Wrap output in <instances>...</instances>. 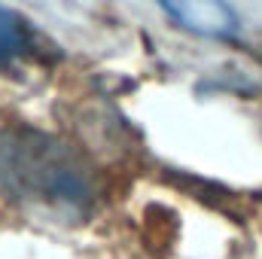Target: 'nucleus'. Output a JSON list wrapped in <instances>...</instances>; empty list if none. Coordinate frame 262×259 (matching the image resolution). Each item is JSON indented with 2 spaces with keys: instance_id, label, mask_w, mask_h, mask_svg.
Segmentation results:
<instances>
[{
  "instance_id": "obj_1",
  "label": "nucleus",
  "mask_w": 262,
  "mask_h": 259,
  "mask_svg": "<svg viewBox=\"0 0 262 259\" xmlns=\"http://www.w3.org/2000/svg\"><path fill=\"white\" fill-rule=\"evenodd\" d=\"M0 186L15 198L85 210L95 198V177L82 156L40 131H0Z\"/></svg>"
},
{
  "instance_id": "obj_2",
  "label": "nucleus",
  "mask_w": 262,
  "mask_h": 259,
  "mask_svg": "<svg viewBox=\"0 0 262 259\" xmlns=\"http://www.w3.org/2000/svg\"><path fill=\"white\" fill-rule=\"evenodd\" d=\"M159 6L186 31L201 37H232L238 31V15L226 0H159Z\"/></svg>"
},
{
  "instance_id": "obj_3",
  "label": "nucleus",
  "mask_w": 262,
  "mask_h": 259,
  "mask_svg": "<svg viewBox=\"0 0 262 259\" xmlns=\"http://www.w3.org/2000/svg\"><path fill=\"white\" fill-rule=\"evenodd\" d=\"M28 49H31L28 21H25L18 12L0 6V64H3V61H12V58H18V55H25Z\"/></svg>"
}]
</instances>
